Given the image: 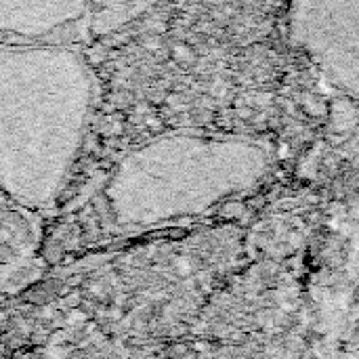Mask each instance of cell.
Returning a JSON list of instances; mask_svg holds the SVG:
<instances>
[{
	"label": "cell",
	"instance_id": "1",
	"mask_svg": "<svg viewBox=\"0 0 359 359\" xmlns=\"http://www.w3.org/2000/svg\"><path fill=\"white\" fill-rule=\"evenodd\" d=\"M95 78L63 40L0 42V196L27 210L63 191L88 130Z\"/></svg>",
	"mask_w": 359,
	"mask_h": 359
},
{
	"label": "cell",
	"instance_id": "2",
	"mask_svg": "<svg viewBox=\"0 0 359 359\" xmlns=\"http://www.w3.org/2000/svg\"><path fill=\"white\" fill-rule=\"evenodd\" d=\"M273 156L269 143L248 137H158L130 149L109 170L101 187L103 217L118 231H139L206 215L257 189Z\"/></svg>",
	"mask_w": 359,
	"mask_h": 359
},
{
	"label": "cell",
	"instance_id": "3",
	"mask_svg": "<svg viewBox=\"0 0 359 359\" xmlns=\"http://www.w3.org/2000/svg\"><path fill=\"white\" fill-rule=\"evenodd\" d=\"M288 36L330 86L359 99V0H290Z\"/></svg>",
	"mask_w": 359,
	"mask_h": 359
},
{
	"label": "cell",
	"instance_id": "4",
	"mask_svg": "<svg viewBox=\"0 0 359 359\" xmlns=\"http://www.w3.org/2000/svg\"><path fill=\"white\" fill-rule=\"evenodd\" d=\"M90 15L93 0H0V42L65 40Z\"/></svg>",
	"mask_w": 359,
	"mask_h": 359
},
{
	"label": "cell",
	"instance_id": "5",
	"mask_svg": "<svg viewBox=\"0 0 359 359\" xmlns=\"http://www.w3.org/2000/svg\"><path fill=\"white\" fill-rule=\"evenodd\" d=\"M156 0H93L90 25L97 29L120 27L139 17Z\"/></svg>",
	"mask_w": 359,
	"mask_h": 359
},
{
	"label": "cell",
	"instance_id": "6",
	"mask_svg": "<svg viewBox=\"0 0 359 359\" xmlns=\"http://www.w3.org/2000/svg\"><path fill=\"white\" fill-rule=\"evenodd\" d=\"M15 215L11 212V204L0 196V250H6L17 240Z\"/></svg>",
	"mask_w": 359,
	"mask_h": 359
}]
</instances>
